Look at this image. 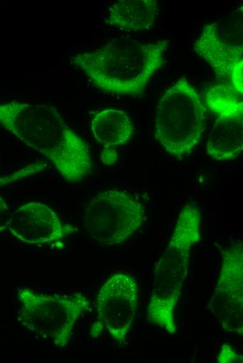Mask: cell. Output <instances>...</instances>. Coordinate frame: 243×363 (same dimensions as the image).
I'll use <instances>...</instances> for the list:
<instances>
[{"label":"cell","mask_w":243,"mask_h":363,"mask_svg":"<svg viewBox=\"0 0 243 363\" xmlns=\"http://www.w3.org/2000/svg\"><path fill=\"white\" fill-rule=\"evenodd\" d=\"M206 110L198 91L186 77H180L158 103L156 140L167 153L182 158L196 147L205 130Z\"/></svg>","instance_id":"obj_4"},{"label":"cell","mask_w":243,"mask_h":363,"mask_svg":"<svg viewBox=\"0 0 243 363\" xmlns=\"http://www.w3.org/2000/svg\"><path fill=\"white\" fill-rule=\"evenodd\" d=\"M144 218L142 203L116 188L90 199L83 214L84 225L91 239L108 246L125 241L141 226Z\"/></svg>","instance_id":"obj_6"},{"label":"cell","mask_w":243,"mask_h":363,"mask_svg":"<svg viewBox=\"0 0 243 363\" xmlns=\"http://www.w3.org/2000/svg\"><path fill=\"white\" fill-rule=\"evenodd\" d=\"M91 131L96 140L105 147L126 145L133 135V126L127 114L115 108L96 112L91 118Z\"/></svg>","instance_id":"obj_13"},{"label":"cell","mask_w":243,"mask_h":363,"mask_svg":"<svg viewBox=\"0 0 243 363\" xmlns=\"http://www.w3.org/2000/svg\"><path fill=\"white\" fill-rule=\"evenodd\" d=\"M209 306L226 331L242 334L243 249L240 241L222 251L219 276Z\"/></svg>","instance_id":"obj_9"},{"label":"cell","mask_w":243,"mask_h":363,"mask_svg":"<svg viewBox=\"0 0 243 363\" xmlns=\"http://www.w3.org/2000/svg\"><path fill=\"white\" fill-rule=\"evenodd\" d=\"M138 288L133 276L118 273L101 286L96 297L97 322L91 329L97 336L105 327L111 336L124 341L138 309Z\"/></svg>","instance_id":"obj_8"},{"label":"cell","mask_w":243,"mask_h":363,"mask_svg":"<svg viewBox=\"0 0 243 363\" xmlns=\"http://www.w3.org/2000/svg\"><path fill=\"white\" fill-rule=\"evenodd\" d=\"M201 211L196 202L186 203L178 215L172 236L155 265L147 320L171 334L176 332L174 310L187 276L190 251L200 239Z\"/></svg>","instance_id":"obj_3"},{"label":"cell","mask_w":243,"mask_h":363,"mask_svg":"<svg viewBox=\"0 0 243 363\" xmlns=\"http://www.w3.org/2000/svg\"><path fill=\"white\" fill-rule=\"evenodd\" d=\"M205 103L216 116L206 144L207 154L217 161L237 158L243 149L242 95L219 84L207 90Z\"/></svg>","instance_id":"obj_7"},{"label":"cell","mask_w":243,"mask_h":363,"mask_svg":"<svg viewBox=\"0 0 243 363\" xmlns=\"http://www.w3.org/2000/svg\"><path fill=\"white\" fill-rule=\"evenodd\" d=\"M102 162L108 165L114 164L117 159V151L112 147H105L101 153Z\"/></svg>","instance_id":"obj_16"},{"label":"cell","mask_w":243,"mask_h":363,"mask_svg":"<svg viewBox=\"0 0 243 363\" xmlns=\"http://www.w3.org/2000/svg\"><path fill=\"white\" fill-rule=\"evenodd\" d=\"M157 13L156 0H120L109 8L108 22L126 31H142L154 24Z\"/></svg>","instance_id":"obj_12"},{"label":"cell","mask_w":243,"mask_h":363,"mask_svg":"<svg viewBox=\"0 0 243 363\" xmlns=\"http://www.w3.org/2000/svg\"><path fill=\"white\" fill-rule=\"evenodd\" d=\"M20 318L29 331L64 348L71 340L77 320L89 309V301L81 293L59 295L18 290Z\"/></svg>","instance_id":"obj_5"},{"label":"cell","mask_w":243,"mask_h":363,"mask_svg":"<svg viewBox=\"0 0 243 363\" xmlns=\"http://www.w3.org/2000/svg\"><path fill=\"white\" fill-rule=\"evenodd\" d=\"M194 52L213 69L220 81L240 94H243V48L226 42L216 23L203 25L193 45Z\"/></svg>","instance_id":"obj_10"},{"label":"cell","mask_w":243,"mask_h":363,"mask_svg":"<svg viewBox=\"0 0 243 363\" xmlns=\"http://www.w3.org/2000/svg\"><path fill=\"white\" fill-rule=\"evenodd\" d=\"M0 125L47 158L65 180L80 182L90 173L89 145L57 108L19 101L0 103Z\"/></svg>","instance_id":"obj_1"},{"label":"cell","mask_w":243,"mask_h":363,"mask_svg":"<svg viewBox=\"0 0 243 363\" xmlns=\"http://www.w3.org/2000/svg\"><path fill=\"white\" fill-rule=\"evenodd\" d=\"M169 40L143 43L116 38L73 55L72 63L96 87L117 95L142 94L165 63Z\"/></svg>","instance_id":"obj_2"},{"label":"cell","mask_w":243,"mask_h":363,"mask_svg":"<svg viewBox=\"0 0 243 363\" xmlns=\"http://www.w3.org/2000/svg\"><path fill=\"white\" fill-rule=\"evenodd\" d=\"M11 216L10 210L5 200L0 195V232L7 227Z\"/></svg>","instance_id":"obj_15"},{"label":"cell","mask_w":243,"mask_h":363,"mask_svg":"<svg viewBox=\"0 0 243 363\" xmlns=\"http://www.w3.org/2000/svg\"><path fill=\"white\" fill-rule=\"evenodd\" d=\"M7 228L16 239L32 245L62 241L73 231L50 207L37 202L24 204L11 213Z\"/></svg>","instance_id":"obj_11"},{"label":"cell","mask_w":243,"mask_h":363,"mask_svg":"<svg viewBox=\"0 0 243 363\" xmlns=\"http://www.w3.org/2000/svg\"><path fill=\"white\" fill-rule=\"evenodd\" d=\"M219 363L242 362L243 357L235 349L228 344H223L217 357Z\"/></svg>","instance_id":"obj_14"}]
</instances>
